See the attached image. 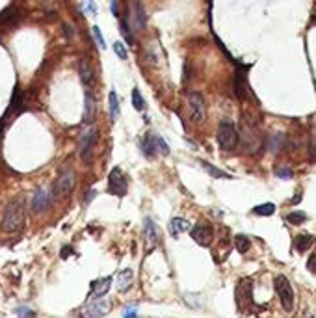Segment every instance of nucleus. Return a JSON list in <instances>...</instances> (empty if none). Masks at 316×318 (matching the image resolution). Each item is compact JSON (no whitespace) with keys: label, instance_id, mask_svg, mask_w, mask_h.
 Wrapping results in <instances>:
<instances>
[{"label":"nucleus","instance_id":"f257e3e1","mask_svg":"<svg viewBox=\"0 0 316 318\" xmlns=\"http://www.w3.org/2000/svg\"><path fill=\"white\" fill-rule=\"evenodd\" d=\"M25 218H26L25 201H23L21 197H15V199L8 203V207L4 208L0 227H2V231L8 232V234L19 232L25 227Z\"/></svg>","mask_w":316,"mask_h":318},{"label":"nucleus","instance_id":"39448f33","mask_svg":"<svg viewBox=\"0 0 316 318\" xmlns=\"http://www.w3.org/2000/svg\"><path fill=\"white\" fill-rule=\"evenodd\" d=\"M236 303L240 312H248L250 309H253V281L250 277H244V279L238 281Z\"/></svg>","mask_w":316,"mask_h":318},{"label":"nucleus","instance_id":"c85d7f7f","mask_svg":"<svg viewBox=\"0 0 316 318\" xmlns=\"http://www.w3.org/2000/svg\"><path fill=\"white\" fill-rule=\"evenodd\" d=\"M286 221L292 223V225H299V223L307 221V214L301 212V210H296V212H290V214L286 216Z\"/></svg>","mask_w":316,"mask_h":318},{"label":"nucleus","instance_id":"dca6fc26","mask_svg":"<svg viewBox=\"0 0 316 318\" xmlns=\"http://www.w3.org/2000/svg\"><path fill=\"white\" fill-rule=\"evenodd\" d=\"M234 93H236L238 99H246L248 93H250L248 78H246V73H244V71H238L236 73V78H234Z\"/></svg>","mask_w":316,"mask_h":318},{"label":"nucleus","instance_id":"2f4dec72","mask_svg":"<svg viewBox=\"0 0 316 318\" xmlns=\"http://www.w3.org/2000/svg\"><path fill=\"white\" fill-rule=\"evenodd\" d=\"M17 316L19 318H36V311L34 309H30L28 305H21L17 307Z\"/></svg>","mask_w":316,"mask_h":318},{"label":"nucleus","instance_id":"58836bf2","mask_svg":"<svg viewBox=\"0 0 316 318\" xmlns=\"http://www.w3.org/2000/svg\"><path fill=\"white\" fill-rule=\"evenodd\" d=\"M125 318H138L136 307H128V309H125Z\"/></svg>","mask_w":316,"mask_h":318},{"label":"nucleus","instance_id":"4be33fe9","mask_svg":"<svg viewBox=\"0 0 316 318\" xmlns=\"http://www.w3.org/2000/svg\"><path fill=\"white\" fill-rule=\"evenodd\" d=\"M285 134H281V132H275V134L270 136V140H268V147H270V151L272 153H277L281 151L283 147H285Z\"/></svg>","mask_w":316,"mask_h":318},{"label":"nucleus","instance_id":"1a4fd4ad","mask_svg":"<svg viewBox=\"0 0 316 318\" xmlns=\"http://www.w3.org/2000/svg\"><path fill=\"white\" fill-rule=\"evenodd\" d=\"M97 138H99L97 129H88L84 134H82V138H80L78 153H80V158L84 160V162H92L93 147L97 143Z\"/></svg>","mask_w":316,"mask_h":318},{"label":"nucleus","instance_id":"f704fd0d","mask_svg":"<svg viewBox=\"0 0 316 318\" xmlns=\"http://www.w3.org/2000/svg\"><path fill=\"white\" fill-rule=\"evenodd\" d=\"M92 32H93V36H95V39H97L99 47H101V49H106V43H104V37L103 34H101V28H99V26H93Z\"/></svg>","mask_w":316,"mask_h":318},{"label":"nucleus","instance_id":"c9c22d12","mask_svg":"<svg viewBox=\"0 0 316 318\" xmlns=\"http://www.w3.org/2000/svg\"><path fill=\"white\" fill-rule=\"evenodd\" d=\"M307 270H309L310 274H316V255L312 253L309 257V261H307Z\"/></svg>","mask_w":316,"mask_h":318},{"label":"nucleus","instance_id":"7ed1b4c3","mask_svg":"<svg viewBox=\"0 0 316 318\" xmlns=\"http://www.w3.org/2000/svg\"><path fill=\"white\" fill-rule=\"evenodd\" d=\"M218 143L223 151H234L238 145V130L231 119L223 117L218 125Z\"/></svg>","mask_w":316,"mask_h":318},{"label":"nucleus","instance_id":"ddd939ff","mask_svg":"<svg viewBox=\"0 0 316 318\" xmlns=\"http://www.w3.org/2000/svg\"><path fill=\"white\" fill-rule=\"evenodd\" d=\"M110 285H112V277L106 275V277H101V279H95L92 283V292H90V298L97 300V298H103L104 294H108Z\"/></svg>","mask_w":316,"mask_h":318},{"label":"nucleus","instance_id":"f3484780","mask_svg":"<svg viewBox=\"0 0 316 318\" xmlns=\"http://www.w3.org/2000/svg\"><path fill=\"white\" fill-rule=\"evenodd\" d=\"M145 240L149 248H154L158 244V227L151 218H145Z\"/></svg>","mask_w":316,"mask_h":318},{"label":"nucleus","instance_id":"e433bc0d","mask_svg":"<svg viewBox=\"0 0 316 318\" xmlns=\"http://www.w3.org/2000/svg\"><path fill=\"white\" fill-rule=\"evenodd\" d=\"M310 156L312 160H316V127L312 130V141H310Z\"/></svg>","mask_w":316,"mask_h":318},{"label":"nucleus","instance_id":"423d86ee","mask_svg":"<svg viewBox=\"0 0 316 318\" xmlns=\"http://www.w3.org/2000/svg\"><path fill=\"white\" fill-rule=\"evenodd\" d=\"M274 287H275V292L279 296V301L283 309L286 312H290L294 309V290H292V285L290 281L286 279L285 275H275L274 279Z\"/></svg>","mask_w":316,"mask_h":318},{"label":"nucleus","instance_id":"a878e982","mask_svg":"<svg viewBox=\"0 0 316 318\" xmlns=\"http://www.w3.org/2000/svg\"><path fill=\"white\" fill-rule=\"evenodd\" d=\"M143 26H145V13H143L141 4L138 2V4H136V12H134V28H136V30H141Z\"/></svg>","mask_w":316,"mask_h":318},{"label":"nucleus","instance_id":"7c9ffc66","mask_svg":"<svg viewBox=\"0 0 316 318\" xmlns=\"http://www.w3.org/2000/svg\"><path fill=\"white\" fill-rule=\"evenodd\" d=\"M154 143H156V151L160 154H170V145L166 143V140L162 136L154 134Z\"/></svg>","mask_w":316,"mask_h":318},{"label":"nucleus","instance_id":"0eeeda50","mask_svg":"<svg viewBox=\"0 0 316 318\" xmlns=\"http://www.w3.org/2000/svg\"><path fill=\"white\" fill-rule=\"evenodd\" d=\"M110 311H112V303H110L108 300L97 298V300H93V301H88L78 311V316L80 318H103L106 316Z\"/></svg>","mask_w":316,"mask_h":318},{"label":"nucleus","instance_id":"ea45409f","mask_svg":"<svg viewBox=\"0 0 316 318\" xmlns=\"http://www.w3.org/2000/svg\"><path fill=\"white\" fill-rule=\"evenodd\" d=\"M112 12H114V15H117V6H116V2H112Z\"/></svg>","mask_w":316,"mask_h":318},{"label":"nucleus","instance_id":"6ab92c4d","mask_svg":"<svg viewBox=\"0 0 316 318\" xmlns=\"http://www.w3.org/2000/svg\"><path fill=\"white\" fill-rule=\"evenodd\" d=\"M19 19H21V13H19L15 8H8V10H4V12L0 13V25L13 26V25H17Z\"/></svg>","mask_w":316,"mask_h":318},{"label":"nucleus","instance_id":"473e14b6","mask_svg":"<svg viewBox=\"0 0 316 318\" xmlns=\"http://www.w3.org/2000/svg\"><path fill=\"white\" fill-rule=\"evenodd\" d=\"M114 50H116V54L121 58V60H127L128 58V52H127V49H125V43L123 41H116L114 43Z\"/></svg>","mask_w":316,"mask_h":318},{"label":"nucleus","instance_id":"f8f14e48","mask_svg":"<svg viewBox=\"0 0 316 318\" xmlns=\"http://www.w3.org/2000/svg\"><path fill=\"white\" fill-rule=\"evenodd\" d=\"M52 203V196H50L49 188H39L32 197V212L34 214H39L43 210H47Z\"/></svg>","mask_w":316,"mask_h":318},{"label":"nucleus","instance_id":"a211bd4d","mask_svg":"<svg viewBox=\"0 0 316 318\" xmlns=\"http://www.w3.org/2000/svg\"><path fill=\"white\" fill-rule=\"evenodd\" d=\"M190 231V221L184 220V218H173V220L170 221V232L171 236H181L183 232Z\"/></svg>","mask_w":316,"mask_h":318},{"label":"nucleus","instance_id":"20e7f679","mask_svg":"<svg viewBox=\"0 0 316 318\" xmlns=\"http://www.w3.org/2000/svg\"><path fill=\"white\" fill-rule=\"evenodd\" d=\"M74 184H76V173H74L73 168H63L60 172V175H58V179H56V184H54V196L58 197V199H63V197H67L71 192H73Z\"/></svg>","mask_w":316,"mask_h":318},{"label":"nucleus","instance_id":"393cba45","mask_svg":"<svg viewBox=\"0 0 316 318\" xmlns=\"http://www.w3.org/2000/svg\"><path fill=\"white\" fill-rule=\"evenodd\" d=\"M201 166H203V168L207 170L208 175H212L214 179H231V175H229V173L221 172V170H218L216 166L208 164V162H203V160H201Z\"/></svg>","mask_w":316,"mask_h":318},{"label":"nucleus","instance_id":"4c0bfd02","mask_svg":"<svg viewBox=\"0 0 316 318\" xmlns=\"http://www.w3.org/2000/svg\"><path fill=\"white\" fill-rule=\"evenodd\" d=\"M121 30H123V34H125V37H127L128 41H132V36H130V30H128V25H127V19H123L121 21Z\"/></svg>","mask_w":316,"mask_h":318},{"label":"nucleus","instance_id":"b1692460","mask_svg":"<svg viewBox=\"0 0 316 318\" xmlns=\"http://www.w3.org/2000/svg\"><path fill=\"white\" fill-rule=\"evenodd\" d=\"M234 248H236L238 253H248L251 248V240L246 234H236L234 236Z\"/></svg>","mask_w":316,"mask_h":318},{"label":"nucleus","instance_id":"9d476101","mask_svg":"<svg viewBox=\"0 0 316 318\" xmlns=\"http://www.w3.org/2000/svg\"><path fill=\"white\" fill-rule=\"evenodd\" d=\"M127 190H128V183L127 179H125V175H123V172L119 168H114L108 175V192L112 196L123 197L127 194Z\"/></svg>","mask_w":316,"mask_h":318},{"label":"nucleus","instance_id":"c756f323","mask_svg":"<svg viewBox=\"0 0 316 318\" xmlns=\"http://www.w3.org/2000/svg\"><path fill=\"white\" fill-rule=\"evenodd\" d=\"M132 106L138 112L145 108V101H143V97H141V92L138 90V88H134V90H132Z\"/></svg>","mask_w":316,"mask_h":318},{"label":"nucleus","instance_id":"f03ea898","mask_svg":"<svg viewBox=\"0 0 316 318\" xmlns=\"http://www.w3.org/2000/svg\"><path fill=\"white\" fill-rule=\"evenodd\" d=\"M240 147L246 154H257L261 153L262 145H264V138H262L261 130L257 129V125L250 119H244L242 127H240V134H238Z\"/></svg>","mask_w":316,"mask_h":318},{"label":"nucleus","instance_id":"2eb2a0df","mask_svg":"<svg viewBox=\"0 0 316 318\" xmlns=\"http://www.w3.org/2000/svg\"><path fill=\"white\" fill-rule=\"evenodd\" d=\"M132 283H134V272L130 268L121 270V272L117 274L116 285H117V290H119V292H127Z\"/></svg>","mask_w":316,"mask_h":318},{"label":"nucleus","instance_id":"bb28decb","mask_svg":"<svg viewBox=\"0 0 316 318\" xmlns=\"http://www.w3.org/2000/svg\"><path fill=\"white\" fill-rule=\"evenodd\" d=\"M275 212V205L274 203H262V205H257L253 208V214L257 216H272Z\"/></svg>","mask_w":316,"mask_h":318},{"label":"nucleus","instance_id":"72a5a7b5","mask_svg":"<svg viewBox=\"0 0 316 318\" xmlns=\"http://www.w3.org/2000/svg\"><path fill=\"white\" fill-rule=\"evenodd\" d=\"M275 175L279 179H292L294 177V172L290 168H275Z\"/></svg>","mask_w":316,"mask_h":318},{"label":"nucleus","instance_id":"4468645a","mask_svg":"<svg viewBox=\"0 0 316 318\" xmlns=\"http://www.w3.org/2000/svg\"><path fill=\"white\" fill-rule=\"evenodd\" d=\"M78 74L80 80L84 82L86 86H92L93 82H95V73H93V67L88 58H80L78 60Z\"/></svg>","mask_w":316,"mask_h":318},{"label":"nucleus","instance_id":"cd10ccee","mask_svg":"<svg viewBox=\"0 0 316 318\" xmlns=\"http://www.w3.org/2000/svg\"><path fill=\"white\" fill-rule=\"evenodd\" d=\"M108 101H110V116H112V119L116 121L117 117H119V101H117L116 92H110Z\"/></svg>","mask_w":316,"mask_h":318},{"label":"nucleus","instance_id":"a19ab883","mask_svg":"<svg viewBox=\"0 0 316 318\" xmlns=\"http://www.w3.org/2000/svg\"><path fill=\"white\" fill-rule=\"evenodd\" d=\"M305 318H312V314H310V312L307 311V312H305Z\"/></svg>","mask_w":316,"mask_h":318},{"label":"nucleus","instance_id":"6e6552de","mask_svg":"<svg viewBox=\"0 0 316 318\" xmlns=\"http://www.w3.org/2000/svg\"><path fill=\"white\" fill-rule=\"evenodd\" d=\"M188 110H190V119L197 125L205 123L207 119V106H205V99L197 92H192L188 95Z\"/></svg>","mask_w":316,"mask_h":318},{"label":"nucleus","instance_id":"aec40b11","mask_svg":"<svg viewBox=\"0 0 316 318\" xmlns=\"http://www.w3.org/2000/svg\"><path fill=\"white\" fill-rule=\"evenodd\" d=\"M314 242H316V238L312 236V234H299L298 238H296V242H294V246H296V251L305 253Z\"/></svg>","mask_w":316,"mask_h":318},{"label":"nucleus","instance_id":"412c9836","mask_svg":"<svg viewBox=\"0 0 316 318\" xmlns=\"http://www.w3.org/2000/svg\"><path fill=\"white\" fill-rule=\"evenodd\" d=\"M95 117V99L92 93H86V104H84V121L92 123Z\"/></svg>","mask_w":316,"mask_h":318},{"label":"nucleus","instance_id":"5701e85b","mask_svg":"<svg viewBox=\"0 0 316 318\" xmlns=\"http://www.w3.org/2000/svg\"><path fill=\"white\" fill-rule=\"evenodd\" d=\"M141 149H143L145 156H149V158L156 156L158 151H156V143H154V134H147V138L141 143Z\"/></svg>","mask_w":316,"mask_h":318},{"label":"nucleus","instance_id":"9b49d317","mask_svg":"<svg viewBox=\"0 0 316 318\" xmlns=\"http://www.w3.org/2000/svg\"><path fill=\"white\" fill-rule=\"evenodd\" d=\"M212 227L208 225V223H197V225L190 231V236L197 242L199 246H203V248H208L210 246V242H212Z\"/></svg>","mask_w":316,"mask_h":318}]
</instances>
